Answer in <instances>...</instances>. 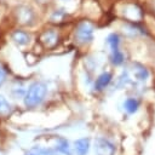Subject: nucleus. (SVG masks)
<instances>
[{
  "mask_svg": "<svg viewBox=\"0 0 155 155\" xmlns=\"http://www.w3.org/2000/svg\"><path fill=\"white\" fill-rule=\"evenodd\" d=\"M45 94H46L45 84L35 82L29 87V90L27 92V96H25L24 103H25V105L28 108H34V107H36L38 104H40L42 102Z\"/></svg>",
  "mask_w": 155,
  "mask_h": 155,
  "instance_id": "f257e3e1",
  "label": "nucleus"
},
{
  "mask_svg": "<svg viewBox=\"0 0 155 155\" xmlns=\"http://www.w3.org/2000/svg\"><path fill=\"white\" fill-rule=\"evenodd\" d=\"M75 36H76L78 41L81 42V44L90 42L93 38V27H92V24L88 23V22L79 23L78 27H76Z\"/></svg>",
  "mask_w": 155,
  "mask_h": 155,
  "instance_id": "f03ea898",
  "label": "nucleus"
},
{
  "mask_svg": "<svg viewBox=\"0 0 155 155\" xmlns=\"http://www.w3.org/2000/svg\"><path fill=\"white\" fill-rule=\"evenodd\" d=\"M94 149H96L97 155H114L115 153V147L104 138H98L96 140Z\"/></svg>",
  "mask_w": 155,
  "mask_h": 155,
  "instance_id": "7ed1b4c3",
  "label": "nucleus"
},
{
  "mask_svg": "<svg viewBox=\"0 0 155 155\" xmlns=\"http://www.w3.org/2000/svg\"><path fill=\"white\" fill-rule=\"evenodd\" d=\"M41 42L47 46V47H53L57 44V34L53 30H47L45 33H42L41 38H40Z\"/></svg>",
  "mask_w": 155,
  "mask_h": 155,
  "instance_id": "20e7f679",
  "label": "nucleus"
},
{
  "mask_svg": "<svg viewBox=\"0 0 155 155\" xmlns=\"http://www.w3.org/2000/svg\"><path fill=\"white\" fill-rule=\"evenodd\" d=\"M90 148V140L87 138H81L75 142V150L78 155H86Z\"/></svg>",
  "mask_w": 155,
  "mask_h": 155,
  "instance_id": "39448f33",
  "label": "nucleus"
},
{
  "mask_svg": "<svg viewBox=\"0 0 155 155\" xmlns=\"http://www.w3.org/2000/svg\"><path fill=\"white\" fill-rule=\"evenodd\" d=\"M110 80H111V74H110V73H103V74H101V75L97 78L94 86H96L97 90H103L105 86L109 85Z\"/></svg>",
  "mask_w": 155,
  "mask_h": 155,
  "instance_id": "423d86ee",
  "label": "nucleus"
},
{
  "mask_svg": "<svg viewBox=\"0 0 155 155\" xmlns=\"http://www.w3.org/2000/svg\"><path fill=\"white\" fill-rule=\"evenodd\" d=\"M12 38H13V40H15L17 44H19V45H27V44L29 42V39H30L27 33L21 31V30H16V31L12 34Z\"/></svg>",
  "mask_w": 155,
  "mask_h": 155,
  "instance_id": "0eeeda50",
  "label": "nucleus"
},
{
  "mask_svg": "<svg viewBox=\"0 0 155 155\" xmlns=\"http://www.w3.org/2000/svg\"><path fill=\"white\" fill-rule=\"evenodd\" d=\"M125 109L128 111V113H134L137 109H138V105H139V102L136 99V98H127L125 101Z\"/></svg>",
  "mask_w": 155,
  "mask_h": 155,
  "instance_id": "6e6552de",
  "label": "nucleus"
},
{
  "mask_svg": "<svg viewBox=\"0 0 155 155\" xmlns=\"http://www.w3.org/2000/svg\"><path fill=\"white\" fill-rule=\"evenodd\" d=\"M11 113V105L10 103L6 101V98H4L2 96H0V115H7Z\"/></svg>",
  "mask_w": 155,
  "mask_h": 155,
  "instance_id": "1a4fd4ad",
  "label": "nucleus"
},
{
  "mask_svg": "<svg viewBox=\"0 0 155 155\" xmlns=\"http://www.w3.org/2000/svg\"><path fill=\"white\" fill-rule=\"evenodd\" d=\"M108 44L110 45V47H111V50L113 51H116V50H119V44H120V39H119V35L117 34H110L109 36H108Z\"/></svg>",
  "mask_w": 155,
  "mask_h": 155,
  "instance_id": "9d476101",
  "label": "nucleus"
},
{
  "mask_svg": "<svg viewBox=\"0 0 155 155\" xmlns=\"http://www.w3.org/2000/svg\"><path fill=\"white\" fill-rule=\"evenodd\" d=\"M134 75H136V78H137L138 80L144 81V80H147V79H148L149 73H148V70H147L145 68H143V67L138 65V68H137V69H134Z\"/></svg>",
  "mask_w": 155,
  "mask_h": 155,
  "instance_id": "9b49d317",
  "label": "nucleus"
},
{
  "mask_svg": "<svg viewBox=\"0 0 155 155\" xmlns=\"http://www.w3.org/2000/svg\"><path fill=\"white\" fill-rule=\"evenodd\" d=\"M27 155H53V151L51 149H44V148H33L27 153Z\"/></svg>",
  "mask_w": 155,
  "mask_h": 155,
  "instance_id": "f8f14e48",
  "label": "nucleus"
},
{
  "mask_svg": "<svg viewBox=\"0 0 155 155\" xmlns=\"http://www.w3.org/2000/svg\"><path fill=\"white\" fill-rule=\"evenodd\" d=\"M57 149H58V151L69 155V145H68V142H67L65 139H63V138H59V139H58Z\"/></svg>",
  "mask_w": 155,
  "mask_h": 155,
  "instance_id": "ddd939ff",
  "label": "nucleus"
},
{
  "mask_svg": "<svg viewBox=\"0 0 155 155\" xmlns=\"http://www.w3.org/2000/svg\"><path fill=\"white\" fill-rule=\"evenodd\" d=\"M111 62L115 64V65H119L124 62V54L116 50V51H113V54H111Z\"/></svg>",
  "mask_w": 155,
  "mask_h": 155,
  "instance_id": "4468645a",
  "label": "nucleus"
},
{
  "mask_svg": "<svg viewBox=\"0 0 155 155\" xmlns=\"http://www.w3.org/2000/svg\"><path fill=\"white\" fill-rule=\"evenodd\" d=\"M5 76H6V74H5L4 69H1V68H0V85L5 81Z\"/></svg>",
  "mask_w": 155,
  "mask_h": 155,
  "instance_id": "2eb2a0df",
  "label": "nucleus"
}]
</instances>
